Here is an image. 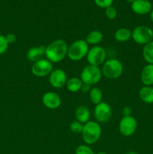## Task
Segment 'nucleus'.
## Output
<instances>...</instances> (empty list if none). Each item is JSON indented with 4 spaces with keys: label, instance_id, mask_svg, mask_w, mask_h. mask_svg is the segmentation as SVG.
Masks as SVG:
<instances>
[{
    "label": "nucleus",
    "instance_id": "nucleus-1",
    "mask_svg": "<svg viewBox=\"0 0 153 154\" xmlns=\"http://www.w3.org/2000/svg\"><path fill=\"white\" fill-rule=\"evenodd\" d=\"M67 43L62 39H56L46 47L45 57L52 63H60L68 57Z\"/></svg>",
    "mask_w": 153,
    "mask_h": 154
},
{
    "label": "nucleus",
    "instance_id": "nucleus-2",
    "mask_svg": "<svg viewBox=\"0 0 153 154\" xmlns=\"http://www.w3.org/2000/svg\"><path fill=\"white\" fill-rule=\"evenodd\" d=\"M81 135L86 144L92 145L100 139L101 136V127L98 122L89 120L84 124Z\"/></svg>",
    "mask_w": 153,
    "mask_h": 154
},
{
    "label": "nucleus",
    "instance_id": "nucleus-3",
    "mask_svg": "<svg viewBox=\"0 0 153 154\" xmlns=\"http://www.w3.org/2000/svg\"><path fill=\"white\" fill-rule=\"evenodd\" d=\"M89 46L83 39H78L74 41L68 49V57L71 61L77 62L86 57Z\"/></svg>",
    "mask_w": 153,
    "mask_h": 154
},
{
    "label": "nucleus",
    "instance_id": "nucleus-4",
    "mask_svg": "<svg viewBox=\"0 0 153 154\" xmlns=\"http://www.w3.org/2000/svg\"><path fill=\"white\" fill-rule=\"evenodd\" d=\"M124 67L121 62L117 59H110L106 60L102 66V75L107 79L116 80L123 73Z\"/></svg>",
    "mask_w": 153,
    "mask_h": 154
},
{
    "label": "nucleus",
    "instance_id": "nucleus-5",
    "mask_svg": "<svg viewBox=\"0 0 153 154\" xmlns=\"http://www.w3.org/2000/svg\"><path fill=\"white\" fill-rule=\"evenodd\" d=\"M102 78V72L98 66L87 65L81 71L80 78L83 84L89 86L94 85L100 81Z\"/></svg>",
    "mask_w": 153,
    "mask_h": 154
},
{
    "label": "nucleus",
    "instance_id": "nucleus-6",
    "mask_svg": "<svg viewBox=\"0 0 153 154\" xmlns=\"http://www.w3.org/2000/svg\"><path fill=\"white\" fill-rule=\"evenodd\" d=\"M131 38L138 45H145L153 41V30L147 26H137L132 31Z\"/></svg>",
    "mask_w": 153,
    "mask_h": 154
},
{
    "label": "nucleus",
    "instance_id": "nucleus-7",
    "mask_svg": "<svg viewBox=\"0 0 153 154\" xmlns=\"http://www.w3.org/2000/svg\"><path fill=\"white\" fill-rule=\"evenodd\" d=\"M106 50L98 45L90 48L86 55V60L88 65L98 67L100 65L104 64V63L106 61Z\"/></svg>",
    "mask_w": 153,
    "mask_h": 154
},
{
    "label": "nucleus",
    "instance_id": "nucleus-8",
    "mask_svg": "<svg viewBox=\"0 0 153 154\" xmlns=\"http://www.w3.org/2000/svg\"><path fill=\"white\" fill-rule=\"evenodd\" d=\"M137 128V122L133 116H123L118 124L119 132L124 137H129L135 133Z\"/></svg>",
    "mask_w": 153,
    "mask_h": 154
},
{
    "label": "nucleus",
    "instance_id": "nucleus-9",
    "mask_svg": "<svg viewBox=\"0 0 153 154\" xmlns=\"http://www.w3.org/2000/svg\"><path fill=\"white\" fill-rule=\"evenodd\" d=\"M53 70L52 63L47 59H41L33 63L31 68V72L33 75L38 78H43L50 74Z\"/></svg>",
    "mask_w": 153,
    "mask_h": 154
},
{
    "label": "nucleus",
    "instance_id": "nucleus-10",
    "mask_svg": "<svg viewBox=\"0 0 153 154\" xmlns=\"http://www.w3.org/2000/svg\"><path fill=\"white\" fill-rule=\"evenodd\" d=\"M94 117L96 122L98 123H104L109 121L112 117V108L110 105L104 102L96 105L94 109Z\"/></svg>",
    "mask_w": 153,
    "mask_h": 154
},
{
    "label": "nucleus",
    "instance_id": "nucleus-11",
    "mask_svg": "<svg viewBox=\"0 0 153 154\" xmlns=\"http://www.w3.org/2000/svg\"><path fill=\"white\" fill-rule=\"evenodd\" d=\"M68 76L63 69H53L49 75V82L51 87L56 89L62 88L66 85Z\"/></svg>",
    "mask_w": 153,
    "mask_h": 154
},
{
    "label": "nucleus",
    "instance_id": "nucleus-12",
    "mask_svg": "<svg viewBox=\"0 0 153 154\" xmlns=\"http://www.w3.org/2000/svg\"><path fill=\"white\" fill-rule=\"evenodd\" d=\"M42 102L46 108L51 110H55L61 106L62 99L58 93L56 92L49 91L43 95Z\"/></svg>",
    "mask_w": 153,
    "mask_h": 154
},
{
    "label": "nucleus",
    "instance_id": "nucleus-13",
    "mask_svg": "<svg viewBox=\"0 0 153 154\" xmlns=\"http://www.w3.org/2000/svg\"><path fill=\"white\" fill-rule=\"evenodd\" d=\"M131 9L138 15H146L151 13L152 5L149 0H135L131 3Z\"/></svg>",
    "mask_w": 153,
    "mask_h": 154
},
{
    "label": "nucleus",
    "instance_id": "nucleus-14",
    "mask_svg": "<svg viewBox=\"0 0 153 154\" xmlns=\"http://www.w3.org/2000/svg\"><path fill=\"white\" fill-rule=\"evenodd\" d=\"M45 51H46V46L44 45L32 47L26 52V57L28 61L34 63L41 59H44L43 57L45 56Z\"/></svg>",
    "mask_w": 153,
    "mask_h": 154
},
{
    "label": "nucleus",
    "instance_id": "nucleus-15",
    "mask_svg": "<svg viewBox=\"0 0 153 154\" xmlns=\"http://www.w3.org/2000/svg\"><path fill=\"white\" fill-rule=\"evenodd\" d=\"M140 80L144 86L153 85V65L147 64L140 73Z\"/></svg>",
    "mask_w": 153,
    "mask_h": 154
},
{
    "label": "nucleus",
    "instance_id": "nucleus-16",
    "mask_svg": "<svg viewBox=\"0 0 153 154\" xmlns=\"http://www.w3.org/2000/svg\"><path fill=\"white\" fill-rule=\"evenodd\" d=\"M75 118L76 120H78L80 123H86L90 120V117H91V112H90L89 109L87 106L83 105H79L77 108H76L74 112Z\"/></svg>",
    "mask_w": 153,
    "mask_h": 154
},
{
    "label": "nucleus",
    "instance_id": "nucleus-17",
    "mask_svg": "<svg viewBox=\"0 0 153 154\" xmlns=\"http://www.w3.org/2000/svg\"><path fill=\"white\" fill-rule=\"evenodd\" d=\"M139 96L144 103L153 104V87L152 86H143L140 90Z\"/></svg>",
    "mask_w": 153,
    "mask_h": 154
},
{
    "label": "nucleus",
    "instance_id": "nucleus-18",
    "mask_svg": "<svg viewBox=\"0 0 153 154\" xmlns=\"http://www.w3.org/2000/svg\"><path fill=\"white\" fill-rule=\"evenodd\" d=\"M103 37V33L101 32L99 30H93L87 35L85 40L88 45H91L96 46L102 42Z\"/></svg>",
    "mask_w": 153,
    "mask_h": 154
},
{
    "label": "nucleus",
    "instance_id": "nucleus-19",
    "mask_svg": "<svg viewBox=\"0 0 153 154\" xmlns=\"http://www.w3.org/2000/svg\"><path fill=\"white\" fill-rule=\"evenodd\" d=\"M82 85V81L80 78L76 77H72L70 78H68L67 83H66V88L70 93H76L80 91L81 87Z\"/></svg>",
    "mask_w": 153,
    "mask_h": 154
},
{
    "label": "nucleus",
    "instance_id": "nucleus-20",
    "mask_svg": "<svg viewBox=\"0 0 153 154\" xmlns=\"http://www.w3.org/2000/svg\"><path fill=\"white\" fill-rule=\"evenodd\" d=\"M132 36V31L128 28H119L116 31L114 38L118 42H125Z\"/></svg>",
    "mask_w": 153,
    "mask_h": 154
},
{
    "label": "nucleus",
    "instance_id": "nucleus-21",
    "mask_svg": "<svg viewBox=\"0 0 153 154\" xmlns=\"http://www.w3.org/2000/svg\"><path fill=\"white\" fill-rule=\"evenodd\" d=\"M142 57L147 64L153 65V41L144 45L142 48Z\"/></svg>",
    "mask_w": 153,
    "mask_h": 154
},
{
    "label": "nucleus",
    "instance_id": "nucleus-22",
    "mask_svg": "<svg viewBox=\"0 0 153 154\" xmlns=\"http://www.w3.org/2000/svg\"><path fill=\"white\" fill-rule=\"evenodd\" d=\"M89 99L91 102L94 105H98L102 102L103 99V93L101 90L98 87H93L90 90L89 93Z\"/></svg>",
    "mask_w": 153,
    "mask_h": 154
},
{
    "label": "nucleus",
    "instance_id": "nucleus-23",
    "mask_svg": "<svg viewBox=\"0 0 153 154\" xmlns=\"http://www.w3.org/2000/svg\"><path fill=\"white\" fill-rule=\"evenodd\" d=\"M83 123H80V122H79L78 120H76L75 121H73L70 123L69 128H70V130L73 133L81 134L82 132V129H83Z\"/></svg>",
    "mask_w": 153,
    "mask_h": 154
},
{
    "label": "nucleus",
    "instance_id": "nucleus-24",
    "mask_svg": "<svg viewBox=\"0 0 153 154\" xmlns=\"http://www.w3.org/2000/svg\"><path fill=\"white\" fill-rule=\"evenodd\" d=\"M75 154H94V153L89 145L81 144L76 148Z\"/></svg>",
    "mask_w": 153,
    "mask_h": 154
},
{
    "label": "nucleus",
    "instance_id": "nucleus-25",
    "mask_svg": "<svg viewBox=\"0 0 153 154\" xmlns=\"http://www.w3.org/2000/svg\"><path fill=\"white\" fill-rule=\"evenodd\" d=\"M9 44L6 40L5 35H0V55L4 54L8 51Z\"/></svg>",
    "mask_w": 153,
    "mask_h": 154
},
{
    "label": "nucleus",
    "instance_id": "nucleus-26",
    "mask_svg": "<svg viewBox=\"0 0 153 154\" xmlns=\"http://www.w3.org/2000/svg\"><path fill=\"white\" fill-rule=\"evenodd\" d=\"M105 15L110 20H114L117 16V11L113 6H110L105 9Z\"/></svg>",
    "mask_w": 153,
    "mask_h": 154
},
{
    "label": "nucleus",
    "instance_id": "nucleus-27",
    "mask_svg": "<svg viewBox=\"0 0 153 154\" xmlns=\"http://www.w3.org/2000/svg\"><path fill=\"white\" fill-rule=\"evenodd\" d=\"M96 5L98 6L100 8L106 9V8L112 6L113 0H94Z\"/></svg>",
    "mask_w": 153,
    "mask_h": 154
},
{
    "label": "nucleus",
    "instance_id": "nucleus-28",
    "mask_svg": "<svg viewBox=\"0 0 153 154\" xmlns=\"http://www.w3.org/2000/svg\"><path fill=\"white\" fill-rule=\"evenodd\" d=\"M5 38H6V40H7L8 43L9 45H10V44L14 43L15 41H16V35H15L14 33H8V35H6Z\"/></svg>",
    "mask_w": 153,
    "mask_h": 154
},
{
    "label": "nucleus",
    "instance_id": "nucleus-29",
    "mask_svg": "<svg viewBox=\"0 0 153 154\" xmlns=\"http://www.w3.org/2000/svg\"><path fill=\"white\" fill-rule=\"evenodd\" d=\"M90 87H91V86L88 85V84H83V83H82V87H81V89H80V92H82V93H88L90 92V90H91Z\"/></svg>",
    "mask_w": 153,
    "mask_h": 154
},
{
    "label": "nucleus",
    "instance_id": "nucleus-30",
    "mask_svg": "<svg viewBox=\"0 0 153 154\" xmlns=\"http://www.w3.org/2000/svg\"><path fill=\"white\" fill-rule=\"evenodd\" d=\"M131 113V109L129 107H125L123 108V115L124 116H130Z\"/></svg>",
    "mask_w": 153,
    "mask_h": 154
},
{
    "label": "nucleus",
    "instance_id": "nucleus-31",
    "mask_svg": "<svg viewBox=\"0 0 153 154\" xmlns=\"http://www.w3.org/2000/svg\"><path fill=\"white\" fill-rule=\"evenodd\" d=\"M150 19H151L152 22L153 23V9L152 10L151 13H150Z\"/></svg>",
    "mask_w": 153,
    "mask_h": 154
},
{
    "label": "nucleus",
    "instance_id": "nucleus-32",
    "mask_svg": "<svg viewBox=\"0 0 153 154\" xmlns=\"http://www.w3.org/2000/svg\"><path fill=\"white\" fill-rule=\"evenodd\" d=\"M125 154H138V153H136V152H134V151H128V153H126Z\"/></svg>",
    "mask_w": 153,
    "mask_h": 154
},
{
    "label": "nucleus",
    "instance_id": "nucleus-33",
    "mask_svg": "<svg viewBox=\"0 0 153 154\" xmlns=\"http://www.w3.org/2000/svg\"><path fill=\"white\" fill-rule=\"evenodd\" d=\"M126 1L128 2H130V3H133L135 1V0H126Z\"/></svg>",
    "mask_w": 153,
    "mask_h": 154
},
{
    "label": "nucleus",
    "instance_id": "nucleus-34",
    "mask_svg": "<svg viewBox=\"0 0 153 154\" xmlns=\"http://www.w3.org/2000/svg\"><path fill=\"white\" fill-rule=\"evenodd\" d=\"M96 154H107V153H105V152H98V153H97Z\"/></svg>",
    "mask_w": 153,
    "mask_h": 154
}]
</instances>
